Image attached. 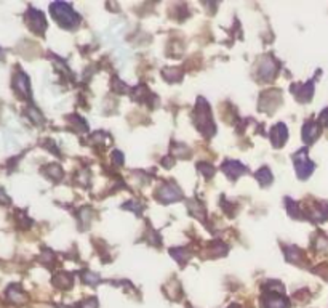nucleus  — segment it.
Here are the masks:
<instances>
[{
  "instance_id": "1",
  "label": "nucleus",
  "mask_w": 328,
  "mask_h": 308,
  "mask_svg": "<svg viewBox=\"0 0 328 308\" xmlns=\"http://www.w3.org/2000/svg\"><path fill=\"white\" fill-rule=\"evenodd\" d=\"M52 15L53 18L64 28H74L79 23V16L71 10V7L67 4H53L52 5Z\"/></svg>"
},
{
  "instance_id": "2",
  "label": "nucleus",
  "mask_w": 328,
  "mask_h": 308,
  "mask_svg": "<svg viewBox=\"0 0 328 308\" xmlns=\"http://www.w3.org/2000/svg\"><path fill=\"white\" fill-rule=\"evenodd\" d=\"M306 154H308L306 151H299L295 154V158H293L299 179H306V177H309L311 172L314 170V164L308 159Z\"/></svg>"
},
{
  "instance_id": "3",
  "label": "nucleus",
  "mask_w": 328,
  "mask_h": 308,
  "mask_svg": "<svg viewBox=\"0 0 328 308\" xmlns=\"http://www.w3.org/2000/svg\"><path fill=\"white\" fill-rule=\"evenodd\" d=\"M13 89L16 95H19L21 98H29L31 97V87H29V79L24 73H16L13 77Z\"/></svg>"
},
{
  "instance_id": "4",
  "label": "nucleus",
  "mask_w": 328,
  "mask_h": 308,
  "mask_svg": "<svg viewBox=\"0 0 328 308\" xmlns=\"http://www.w3.org/2000/svg\"><path fill=\"white\" fill-rule=\"evenodd\" d=\"M26 18H28V23H29V28H31L34 32L42 34V32L45 31V28H46V21H45L43 15L40 13L39 10L31 8V10L28 11Z\"/></svg>"
},
{
  "instance_id": "5",
  "label": "nucleus",
  "mask_w": 328,
  "mask_h": 308,
  "mask_svg": "<svg viewBox=\"0 0 328 308\" xmlns=\"http://www.w3.org/2000/svg\"><path fill=\"white\" fill-rule=\"evenodd\" d=\"M159 197L162 203H173V201L181 199V191L179 188L173 183H167L165 186H162V189L159 191Z\"/></svg>"
},
{
  "instance_id": "6",
  "label": "nucleus",
  "mask_w": 328,
  "mask_h": 308,
  "mask_svg": "<svg viewBox=\"0 0 328 308\" xmlns=\"http://www.w3.org/2000/svg\"><path fill=\"white\" fill-rule=\"evenodd\" d=\"M7 299H8V302L15 303V305H22L28 297H26V294H24V291L21 289L19 284H11V286H8V289H7Z\"/></svg>"
},
{
  "instance_id": "7",
  "label": "nucleus",
  "mask_w": 328,
  "mask_h": 308,
  "mask_svg": "<svg viewBox=\"0 0 328 308\" xmlns=\"http://www.w3.org/2000/svg\"><path fill=\"white\" fill-rule=\"evenodd\" d=\"M264 308H290V302L280 294H269L264 299Z\"/></svg>"
},
{
  "instance_id": "8",
  "label": "nucleus",
  "mask_w": 328,
  "mask_h": 308,
  "mask_svg": "<svg viewBox=\"0 0 328 308\" xmlns=\"http://www.w3.org/2000/svg\"><path fill=\"white\" fill-rule=\"evenodd\" d=\"M275 73H277V64L271 60V58L266 56L263 63L260 64V76L266 80H271V79H274Z\"/></svg>"
},
{
  "instance_id": "9",
  "label": "nucleus",
  "mask_w": 328,
  "mask_h": 308,
  "mask_svg": "<svg viewBox=\"0 0 328 308\" xmlns=\"http://www.w3.org/2000/svg\"><path fill=\"white\" fill-rule=\"evenodd\" d=\"M319 132H320L319 125L312 121H309L304 124V128H302V138H304L306 143H312V141L319 137Z\"/></svg>"
},
{
  "instance_id": "10",
  "label": "nucleus",
  "mask_w": 328,
  "mask_h": 308,
  "mask_svg": "<svg viewBox=\"0 0 328 308\" xmlns=\"http://www.w3.org/2000/svg\"><path fill=\"white\" fill-rule=\"evenodd\" d=\"M271 140L274 141V145L275 146H280L284 145V141L287 140V128L284 124H278L272 128V132H271Z\"/></svg>"
},
{
  "instance_id": "11",
  "label": "nucleus",
  "mask_w": 328,
  "mask_h": 308,
  "mask_svg": "<svg viewBox=\"0 0 328 308\" xmlns=\"http://www.w3.org/2000/svg\"><path fill=\"white\" fill-rule=\"evenodd\" d=\"M224 172L227 173V177H230V179H237L239 175H242L245 172V167L240 162L230 161V162L224 164Z\"/></svg>"
},
{
  "instance_id": "12",
  "label": "nucleus",
  "mask_w": 328,
  "mask_h": 308,
  "mask_svg": "<svg viewBox=\"0 0 328 308\" xmlns=\"http://www.w3.org/2000/svg\"><path fill=\"white\" fill-rule=\"evenodd\" d=\"M53 282H55V286L59 289H69L72 286V278L67 273H59L53 278Z\"/></svg>"
},
{
  "instance_id": "13",
  "label": "nucleus",
  "mask_w": 328,
  "mask_h": 308,
  "mask_svg": "<svg viewBox=\"0 0 328 308\" xmlns=\"http://www.w3.org/2000/svg\"><path fill=\"white\" fill-rule=\"evenodd\" d=\"M296 95V98L301 101H308L312 97V84H306L301 87V92H293Z\"/></svg>"
},
{
  "instance_id": "14",
  "label": "nucleus",
  "mask_w": 328,
  "mask_h": 308,
  "mask_svg": "<svg viewBox=\"0 0 328 308\" xmlns=\"http://www.w3.org/2000/svg\"><path fill=\"white\" fill-rule=\"evenodd\" d=\"M256 179L263 183V185H269L271 183V172L267 169H261L258 173H256Z\"/></svg>"
},
{
  "instance_id": "15",
  "label": "nucleus",
  "mask_w": 328,
  "mask_h": 308,
  "mask_svg": "<svg viewBox=\"0 0 328 308\" xmlns=\"http://www.w3.org/2000/svg\"><path fill=\"white\" fill-rule=\"evenodd\" d=\"M48 175L52 177L55 180H59L63 177V170L58 167V165H50V169H48Z\"/></svg>"
},
{
  "instance_id": "16",
  "label": "nucleus",
  "mask_w": 328,
  "mask_h": 308,
  "mask_svg": "<svg viewBox=\"0 0 328 308\" xmlns=\"http://www.w3.org/2000/svg\"><path fill=\"white\" fill-rule=\"evenodd\" d=\"M83 281L87 282V284H91V286H95V284H98L100 282V276L98 275H93V273H83Z\"/></svg>"
},
{
  "instance_id": "17",
  "label": "nucleus",
  "mask_w": 328,
  "mask_h": 308,
  "mask_svg": "<svg viewBox=\"0 0 328 308\" xmlns=\"http://www.w3.org/2000/svg\"><path fill=\"white\" fill-rule=\"evenodd\" d=\"M28 114H29V119H32L35 124H42V116H40V113L35 109V108H29Z\"/></svg>"
},
{
  "instance_id": "18",
  "label": "nucleus",
  "mask_w": 328,
  "mask_h": 308,
  "mask_svg": "<svg viewBox=\"0 0 328 308\" xmlns=\"http://www.w3.org/2000/svg\"><path fill=\"white\" fill-rule=\"evenodd\" d=\"M82 308H98V300H96L95 297H90L87 300H83L82 302Z\"/></svg>"
},
{
  "instance_id": "19",
  "label": "nucleus",
  "mask_w": 328,
  "mask_h": 308,
  "mask_svg": "<svg viewBox=\"0 0 328 308\" xmlns=\"http://www.w3.org/2000/svg\"><path fill=\"white\" fill-rule=\"evenodd\" d=\"M200 170H202V172H205V175H206V177H212V175H213V172H215V169L212 167V165H203V164L200 165Z\"/></svg>"
},
{
  "instance_id": "20",
  "label": "nucleus",
  "mask_w": 328,
  "mask_h": 308,
  "mask_svg": "<svg viewBox=\"0 0 328 308\" xmlns=\"http://www.w3.org/2000/svg\"><path fill=\"white\" fill-rule=\"evenodd\" d=\"M5 203H7V204H10V197L5 194L4 189L0 188V204H5Z\"/></svg>"
},
{
  "instance_id": "21",
  "label": "nucleus",
  "mask_w": 328,
  "mask_h": 308,
  "mask_svg": "<svg viewBox=\"0 0 328 308\" xmlns=\"http://www.w3.org/2000/svg\"><path fill=\"white\" fill-rule=\"evenodd\" d=\"M320 122H322L325 127H328V108L322 113V116H320Z\"/></svg>"
},
{
  "instance_id": "22",
  "label": "nucleus",
  "mask_w": 328,
  "mask_h": 308,
  "mask_svg": "<svg viewBox=\"0 0 328 308\" xmlns=\"http://www.w3.org/2000/svg\"><path fill=\"white\" fill-rule=\"evenodd\" d=\"M229 308H240V306H237V305H230Z\"/></svg>"
},
{
  "instance_id": "23",
  "label": "nucleus",
  "mask_w": 328,
  "mask_h": 308,
  "mask_svg": "<svg viewBox=\"0 0 328 308\" xmlns=\"http://www.w3.org/2000/svg\"><path fill=\"white\" fill-rule=\"evenodd\" d=\"M0 52H2V50H0ZM2 58H4V53H0V60H2Z\"/></svg>"
},
{
  "instance_id": "24",
  "label": "nucleus",
  "mask_w": 328,
  "mask_h": 308,
  "mask_svg": "<svg viewBox=\"0 0 328 308\" xmlns=\"http://www.w3.org/2000/svg\"><path fill=\"white\" fill-rule=\"evenodd\" d=\"M61 308H76V306H61Z\"/></svg>"
}]
</instances>
